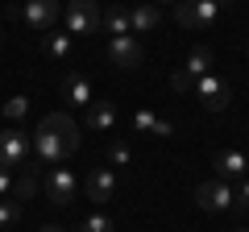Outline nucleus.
Here are the masks:
<instances>
[{"label":"nucleus","mask_w":249,"mask_h":232,"mask_svg":"<svg viewBox=\"0 0 249 232\" xmlns=\"http://www.w3.org/2000/svg\"><path fill=\"white\" fill-rule=\"evenodd\" d=\"M37 232H62V228H58V224H42V228H37Z\"/></svg>","instance_id":"nucleus-27"},{"label":"nucleus","mask_w":249,"mask_h":232,"mask_svg":"<svg viewBox=\"0 0 249 232\" xmlns=\"http://www.w3.org/2000/svg\"><path fill=\"white\" fill-rule=\"evenodd\" d=\"M21 220V199H0V228H13V224Z\"/></svg>","instance_id":"nucleus-19"},{"label":"nucleus","mask_w":249,"mask_h":232,"mask_svg":"<svg viewBox=\"0 0 249 232\" xmlns=\"http://www.w3.org/2000/svg\"><path fill=\"white\" fill-rule=\"evenodd\" d=\"M88 125L100 129V133H108V129L116 125V104L112 99H91L88 104Z\"/></svg>","instance_id":"nucleus-15"},{"label":"nucleus","mask_w":249,"mask_h":232,"mask_svg":"<svg viewBox=\"0 0 249 232\" xmlns=\"http://www.w3.org/2000/svg\"><path fill=\"white\" fill-rule=\"evenodd\" d=\"M83 191H88V199L91 203H108V199L116 195V174L108 166H96L88 174V182H83Z\"/></svg>","instance_id":"nucleus-10"},{"label":"nucleus","mask_w":249,"mask_h":232,"mask_svg":"<svg viewBox=\"0 0 249 232\" xmlns=\"http://www.w3.org/2000/svg\"><path fill=\"white\" fill-rule=\"evenodd\" d=\"M162 13L158 4H150V0H137L133 9H129V33H150V29H158Z\"/></svg>","instance_id":"nucleus-11"},{"label":"nucleus","mask_w":249,"mask_h":232,"mask_svg":"<svg viewBox=\"0 0 249 232\" xmlns=\"http://www.w3.org/2000/svg\"><path fill=\"white\" fill-rule=\"evenodd\" d=\"M42 50H46V58L62 63V58L71 54V33H62V29H46V33H42Z\"/></svg>","instance_id":"nucleus-16"},{"label":"nucleus","mask_w":249,"mask_h":232,"mask_svg":"<svg viewBox=\"0 0 249 232\" xmlns=\"http://www.w3.org/2000/svg\"><path fill=\"white\" fill-rule=\"evenodd\" d=\"M108 58H112L121 71H133V66H142V42H137L133 33L112 37V42H108Z\"/></svg>","instance_id":"nucleus-9"},{"label":"nucleus","mask_w":249,"mask_h":232,"mask_svg":"<svg viewBox=\"0 0 249 232\" xmlns=\"http://www.w3.org/2000/svg\"><path fill=\"white\" fill-rule=\"evenodd\" d=\"M34 191H37V182H34V170H25V174H21V179L13 182V195H17V199H29Z\"/></svg>","instance_id":"nucleus-22"},{"label":"nucleus","mask_w":249,"mask_h":232,"mask_svg":"<svg viewBox=\"0 0 249 232\" xmlns=\"http://www.w3.org/2000/svg\"><path fill=\"white\" fill-rule=\"evenodd\" d=\"M150 4H178V0H150Z\"/></svg>","instance_id":"nucleus-28"},{"label":"nucleus","mask_w":249,"mask_h":232,"mask_svg":"<svg viewBox=\"0 0 249 232\" xmlns=\"http://www.w3.org/2000/svg\"><path fill=\"white\" fill-rule=\"evenodd\" d=\"M25 112H29V99L25 96H13L9 104H4V116H9V120H21Z\"/></svg>","instance_id":"nucleus-23"},{"label":"nucleus","mask_w":249,"mask_h":232,"mask_svg":"<svg viewBox=\"0 0 249 232\" xmlns=\"http://www.w3.org/2000/svg\"><path fill=\"white\" fill-rule=\"evenodd\" d=\"M100 29V4L96 0H71L67 4V33L71 37H88Z\"/></svg>","instance_id":"nucleus-4"},{"label":"nucleus","mask_w":249,"mask_h":232,"mask_svg":"<svg viewBox=\"0 0 249 232\" xmlns=\"http://www.w3.org/2000/svg\"><path fill=\"white\" fill-rule=\"evenodd\" d=\"M58 13H62L58 0H25V4H21V21H25L34 33H46V29H54Z\"/></svg>","instance_id":"nucleus-6"},{"label":"nucleus","mask_w":249,"mask_h":232,"mask_svg":"<svg viewBox=\"0 0 249 232\" xmlns=\"http://www.w3.org/2000/svg\"><path fill=\"white\" fill-rule=\"evenodd\" d=\"M232 212H249V179L232 191Z\"/></svg>","instance_id":"nucleus-25"},{"label":"nucleus","mask_w":249,"mask_h":232,"mask_svg":"<svg viewBox=\"0 0 249 232\" xmlns=\"http://www.w3.org/2000/svg\"><path fill=\"white\" fill-rule=\"evenodd\" d=\"M212 63H216V58H212V50H208V46H196V50L187 54L183 71L191 75V79H199V75H208V71H212Z\"/></svg>","instance_id":"nucleus-18"},{"label":"nucleus","mask_w":249,"mask_h":232,"mask_svg":"<svg viewBox=\"0 0 249 232\" xmlns=\"http://www.w3.org/2000/svg\"><path fill=\"white\" fill-rule=\"evenodd\" d=\"M237 232H245V228H237Z\"/></svg>","instance_id":"nucleus-29"},{"label":"nucleus","mask_w":249,"mask_h":232,"mask_svg":"<svg viewBox=\"0 0 249 232\" xmlns=\"http://www.w3.org/2000/svg\"><path fill=\"white\" fill-rule=\"evenodd\" d=\"M224 9H229V0H178L175 4V21L183 29H208Z\"/></svg>","instance_id":"nucleus-2"},{"label":"nucleus","mask_w":249,"mask_h":232,"mask_svg":"<svg viewBox=\"0 0 249 232\" xmlns=\"http://www.w3.org/2000/svg\"><path fill=\"white\" fill-rule=\"evenodd\" d=\"M9 195H13V170L0 166V199H9Z\"/></svg>","instance_id":"nucleus-26"},{"label":"nucleus","mask_w":249,"mask_h":232,"mask_svg":"<svg viewBox=\"0 0 249 232\" xmlns=\"http://www.w3.org/2000/svg\"><path fill=\"white\" fill-rule=\"evenodd\" d=\"M216 170H220L224 182H229V179H245L249 162H245V153H241V149H220V153H216Z\"/></svg>","instance_id":"nucleus-13"},{"label":"nucleus","mask_w":249,"mask_h":232,"mask_svg":"<svg viewBox=\"0 0 249 232\" xmlns=\"http://www.w3.org/2000/svg\"><path fill=\"white\" fill-rule=\"evenodd\" d=\"M79 232H112V220H108V215H100V212H91V215H83Z\"/></svg>","instance_id":"nucleus-20"},{"label":"nucleus","mask_w":249,"mask_h":232,"mask_svg":"<svg viewBox=\"0 0 249 232\" xmlns=\"http://www.w3.org/2000/svg\"><path fill=\"white\" fill-rule=\"evenodd\" d=\"M108 162H112V166H129V162H133L129 145H124V141H112V145H108Z\"/></svg>","instance_id":"nucleus-21"},{"label":"nucleus","mask_w":249,"mask_h":232,"mask_svg":"<svg viewBox=\"0 0 249 232\" xmlns=\"http://www.w3.org/2000/svg\"><path fill=\"white\" fill-rule=\"evenodd\" d=\"M46 199L58 203V207H67L75 199V174L67 166H54L50 174H46Z\"/></svg>","instance_id":"nucleus-8"},{"label":"nucleus","mask_w":249,"mask_h":232,"mask_svg":"<svg viewBox=\"0 0 249 232\" xmlns=\"http://www.w3.org/2000/svg\"><path fill=\"white\" fill-rule=\"evenodd\" d=\"M100 25H104L112 37H124V33H129V9H124V4H112V9H100Z\"/></svg>","instance_id":"nucleus-17"},{"label":"nucleus","mask_w":249,"mask_h":232,"mask_svg":"<svg viewBox=\"0 0 249 232\" xmlns=\"http://www.w3.org/2000/svg\"><path fill=\"white\" fill-rule=\"evenodd\" d=\"M196 91H199V99H204L208 112H224V108H229V99H232V87H229L216 71L199 75V79H196Z\"/></svg>","instance_id":"nucleus-5"},{"label":"nucleus","mask_w":249,"mask_h":232,"mask_svg":"<svg viewBox=\"0 0 249 232\" xmlns=\"http://www.w3.org/2000/svg\"><path fill=\"white\" fill-rule=\"evenodd\" d=\"M29 153H34V141H29V133H21V129H4L0 133V166H29Z\"/></svg>","instance_id":"nucleus-3"},{"label":"nucleus","mask_w":249,"mask_h":232,"mask_svg":"<svg viewBox=\"0 0 249 232\" xmlns=\"http://www.w3.org/2000/svg\"><path fill=\"white\" fill-rule=\"evenodd\" d=\"M79 149V125H75L67 112H50L42 116L37 125V137H34V153L46 162V166H62Z\"/></svg>","instance_id":"nucleus-1"},{"label":"nucleus","mask_w":249,"mask_h":232,"mask_svg":"<svg viewBox=\"0 0 249 232\" xmlns=\"http://www.w3.org/2000/svg\"><path fill=\"white\" fill-rule=\"evenodd\" d=\"M133 125H137V133H154V137H170V133H175V125H170L166 116L150 112V108H137Z\"/></svg>","instance_id":"nucleus-14"},{"label":"nucleus","mask_w":249,"mask_h":232,"mask_svg":"<svg viewBox=\"0 0 249 232\" xmlns=\"http://www.w3.org/2000/svg\"><path fill=\"white\" fill-rule=\"evenodd\" d=\"M170 87H175V91H196V79H191V75H187L183 66H178V71L170 75Z\"/></svg>","instance_id":"nucleus-24"},{"label":"nucleus","mask_w":249,"mask_h":232,"mask_svg":"<svg viewBox=\"0 0 249 232\" xmlns=\"http://www.w3.org/2000/svg\"><path fill=\"white\" fill-rule=\"evenodd\" d=\"M196 203L204 207V212H232V187L224 179L199 182V187H196Z\"/></svg>","instance_id":"nucleus-7"},{"label":"nucleus","mask_w":249,"mask_h":232,"mask_svg":"<svg viewBox=\"0 0 249 232\" xmlns=\"http://www.w3.org/2000/svg\"><path fill=\"white\" fill-rule=\"evenodd\" d=\"M62 99H71L75 108H88L91 99H96V91H91V83H88V75H67V79H62Z\"/></svg>","instance_id":"nucleus-12"}]
</instances>
